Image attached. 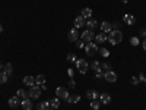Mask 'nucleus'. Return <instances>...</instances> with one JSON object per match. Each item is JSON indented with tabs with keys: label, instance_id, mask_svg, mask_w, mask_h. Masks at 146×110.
I'll list each match as a JSON object with an SVG mask.
<instances>
[{
	"label": "nucleus",
	"instance_id": "obj_1",
	"mask_svg": "<svg viewBox=\"0 0 146 110\" xmlns=\"http://www.w3.org/2000/svg\"><path fill=\"white\" fill-rule=\"evenodd\" d=\"M108 41H110V44H113V46L120 44L121 41H123V32H121L120 30H113L111 32H110V35H108Z\"/></svg>",
	"mask_w": 146,
	"mask_h": 110
},
{
	"label": "nucleus",
	"instance_id": "obj_2",
	"mask_svg": "<svg viewBox=\"0 0 146 110\" xmlns=\"http://www.w3.org/2000/svg\"><path fill=\"white\" fill-rule=\"evenodd\" d=\"M76 68L80 73H86L88 69H89V65L85 59H79V60H76Z\"/></svg>",
	"mask_w": 146,
	"mask_h": 110
},
{
	"label": "nucleus",
	"instance_id": "obj_3",
	"mask_svg": "<svg viewBox=\"0 0 146 110\" xmlns=\"http://www.w3.org/2000/svg\"><path fill=\"white\" fill-rule=\"evenodd\" d=\"M85 52H86L88 56H95L96 53H98V47H96L95 43H88L86 46H85Z\"/></svg>",
	"mask_w": 146,
	"mask_h": 110
},
{
	"label": "nucleus",
	"instance_id": "obj_4",
	"mask_svg": "<svg viewBox=\"0 0 146 110\" xmlns=\"http://www.w3.org/2000/svg\"><path fill=\"white\" fill-rule=\"evenodd\" d=\"M28 93H29V99L38 100L40 95H41V88L38 87V85H34V87H31V90H29Z\"/></svg>",
	"mask_w": 146,
	"mask_h": 110
},
{
	"label": "nucleus",
	"instance_id": "obj_5",
	"mask_svg": "<svg viewBox=\"0 0 146 110\" xmlns=\"http://www.w3.org/2000/svg\"><path fill=\"white\" fill-rule=\"evenodd\" d=\"M56 95L58 97V99H62V100H67V97H69V91H67V88L57 87V90H56Z\"/></svg>",
	"mask_w": 146,
	"mask_h": 110
},
{
	"label": "nucleus",
	"instance_id": "obj_6",
	"mask_svg": "<svg viewBox=\"0 0 146 110\" xmlns=\"http://www.w3.org/2000/svg\"><path fill=\"white\" fill-rule=\"evenodd\" d=\"M80 37H82V40H83V41L91 43V41L94 40V37H95V35H94V31H92V30H86L85 32H82Z\"/></svg>",
	"mask_w": 146,
	"mask_h": 110
},
{
	"label": "nucleus",
	"instance_id": "obj_7",
	"mask_svg": "<svg viewBox=\"0 0 146 110\" xmlns=\"http://www.w3.org/2000/svg\"><path fill=\"white\" fill-rule=\"evenodd\" d=\"M67 38H69V41L75 43V41L79 38V32H78V30H76V28H72V30L67 32Z\"/></svg>",
	"mask_w": 146,
	"mask_h": 110
},
{
	"label": "nucleus",
	"instance_id": "obj_8",
	"mask_svg": "<svg viewBox=\"0 0 146 110\" xmlns=\"http://www.w3.org/2000/svg\"><path fill=\"white\" fill-rule=\"evenodd\" d=\"M104 78H105L108 82H115V81H117V73L113 72V70H107V72L104 73Z\"/></svg>",
	"mask_w": 146,
	"mask_h": 110
},
{
	"label": "nucleus",
	"instance_id": "obj_9",
	"mask_svg": "<svg viewBox=\"0 0 146 110\" xmlns=\"http://www.w3.org/2000/svg\"><path fill=\"white\" fill-rule=\"evenodd\" d=\"M85 23H86V19L80 15V16H78V18L75 19V28H76V30H78V28H82V27H85Z\"/></svg>",
	"mask_w": 146,
	"mask_h": 110
},
{
	"label": "nucleus",
	"instance_id": "obj_10",
	"mask_svg": "<svg viewBox=\"0 0 146 110\" xmlns=\"http://www.w3.org/2000/svg\"><path fill=\"white\" fill-rule=\"evenodd\" d=\"M101 30H102V32H111L113 31V25L108 21H104L101 23Z\"/></svg>",
	"mask_w": 146,
	"mask_h": 110
},
{
	"label": "nucleus",
	"instance_id": "obj_11",
	"mask_svg": "<svg viewBox=\"0 0 146 110\" xmlns=\"http://www.w3.org/2000/svg\"><path fill=\"white\" fill-rule=\"evenodd\" d=\"M19 104H21V100H19V97H18V95H16V97H12V99H9V106H10L12 109H16Z\"/></svg>",
	"mask_w": 146,
	"mask_h": 110
},
{
	"label": "nucleus",
	"instance_id": "obj_12",
	"mask_svg": "<svg viewBox=\"0 0 146 110\" xmlns=\"http://www.w3.org/2000/svg\"><path fill=\"white\" fill-rule=\"evenodd\" d=\"M21 106L23 107V110H32V101L29 99H23L21 101Z\"/></svg>",
	"mask_w": 146,
	"mask_h": 110
},
{
	"label": "nucleus",
	"instance_id": "obj_13",
	"mask_svg": "<svg viewBox=\"0 0 146 110\" xmlns=\"http://www.w3.org/2000/svg\"><path fill=\"white\" fill-rule=\"evenodd\" d=\"M78 101H80V95L79 94H69V97H67V103H78Z\"/></svg>",
	"mask_w": 146,
	"mask_h": 110
},
{
	"label": "nucleus",
	"instance_id": "obj_14",
	"mask_svg": "<svg viewBox=\"0 0 146 110\" xmlns=\"http://www.w3.org/2000/svg\"><path fill=\"white\" fill-rule=\"evenodd\" d=\"M123 21L127 23V25H135V23H136V18L133 16V15H124Z\"/></svg>",
	"mask_w": 146,
	"mask_h": 110
},
{
	"label": "nucleus",
	"instance_id": "obj_15",
	"mask_svg": "<svg viewBox=\"0 0 146 110\" xmlns=\"http://www.w3.org/2000/svg\"><path fill=\"white\" fill-rule=\"evenodd\" d=\"M35 85H38L40 88L42 87V85H45V76L42 75V73H40V75L35 78Z\"/></svg>",
	"mask_w": 146,
	"mask_h": 110
},
{
	"label": "nucleus",
	"instance_id": "obj_16",
	"mask_svg": "<svg viewBox=\"0 0 146 110\" xmlns=\"http://www.w3.org/2000/svg\"><path fill=\"white\" fill-rule=\"evenodd\" d=\"M108 40V35L105 34V32H100L98 35H96V43L98 44H102V43H105Z\"/></svg>",
	"mask_w": 146,
	"mask_h": 110
},
{
	"label": "nucleus",
	"instance_id": "obj_17",
	"mask_svg": "<svg viewBox=\"0 0 146 110\" xmlns=\"http://www.w3.org/2000/svg\"><path fill=\"white\" fill-rule=\"evenodd\" d=\"M86 97L92 101V100H98V99H100V94L96 93V91H94V90H89V91L86 93Z\"/></svg>",
	"mask_w": 146,
	"mask_h": 110
},
{
	"label": "nucleus",
	"instance_id": "obj_18",
	"mask_svg": "<svg viewBox=\"0 0 146 110\" xmlns=\"http://www.w3.org/2000/svg\"><path fill=\"white\" fill-rule=\"evenodd\" d=\"M100 100H101L102 104H108V103H111V95L107 94V93H104V94L100 95Z\"/></svg>",
	"mask_w": 146,
	"mask_h": 110
},
{
	"label": "nucleus",
	"instance_id": "obj_19",
	"mask_svg": "<svg viewBox=\"0 0 146 110\" xmlns=\"http://www.w3.org/2000/svg\"><path fill=\"white\" fill-rule=\"evenodd\" d=\"M86 27H88V30H95L96 27H98V22H96V19L89 18V19L86 21Z\"/></svg>",
	"mask_w": 146,
	"mask_h": 110
},
{
	"label": "nucleus",
	"instance_id": "obj_20",
	"mask_svg": "<svg viewBox=\"0 0 146 110\" xmlns=\"http://www.w3.org/2000/svg\"><path fill=\"white\" fill-rule=\"evenodd\" d=\"M23 84H25V85H28V87H34V85H35V78L34 76H25V78H23Z\"/></svg>",
	"mask_w": 146,
	"mask_h": 110
},
{
	"label": "nucleus",
	"instance_id": "obj_21",
	"mask_svg": "<svg viewBox=\"0 0 146 110\" xmlns=\"http://www.w3.org/2000/svg\"><path fill=\"white\" fill-rule=\"evenodd\" d=\"M7 76H10L12 73H13V68H12V63H6L5 66H3V69H2Z\"/></svg>",
	"mask_w": 146,
	"mask_h": 110
},
{
	"label": "nucleus",
	"instance_id": "obj_22",
	"mask_svg": "<svg viewBox=\"0 0 146 110\" xmlns=\"http://www.w3.org/2000/svg\"><path fill=\"white\" fill-rule=\"evenodd\" d=\"M38 110H54V109L50 106V103H48V101H42V103L38 104Z\"/></svg>",
	"mask_w": 146,
	"mask_h": 110
},
{
	"label": "nucleus",
	"instance_id": "obj_23",
	"mask_svg": "<svg viewBox=\"0 0 146 110\" xmlns=\"http://www.w3.org/2000/svg\"><path fill=\"white\" fill-rule=\"evenodd\" d=\"M82 16H83L85 19H89V18L92 16V9H89V7H85V9L82 10Z\"/></svg>",
	"mask_w": 146,
	"mask_h": 110
},
{
	"label": "nucleus",
	"instance_id": "obj_24",
	"mask_svg": "<svg viewBox=\"0 0 146 110\" xmlns=\"http://www.w3.org/2000/svg\"><path fill=\"white\" fill-rule=\"evenodd\" d=\"M48 103H50V106H51V107L56 110V109L60 106V99H58V97H56V99H51V100L48 101Z\"/></svg>",
	"mask_w": 146,
	"mask_h": 110
},
{
	"label": "nucleus",
	"instance_id": "obj_25",
	"mask_svg": "<svg viewBox=\"0 0 146 110\" xmlns=\"http://www.w3.org/2000/svg\"><path fill=\"white\" fill-rule=\"evenodd\" d=\"M16 95L19 97V99H28V97H29V93H27L25 90H18V93H16Z\"/></svg>",
	"mask_w": 146,
	"mask_h": 110
},
{
	"label": "nucleus",
	"instance_id": "obj_26",
	"mask_svg": "<svg viewBox=\"0 0 146 110\" xmlns=\"http://www.w3.org/2000/svg\"><path fill=\"white\" fill-rule=\"evenodd\" d=\"M7 75H6V73L3 72V70H0V84H6L7 82Z\"/></svg>",
	"mask_w": 146,
	"mask_h": 110
},
{
	"label": "nucleus",
	"instance_id": "obj_27",
	"mask_svg": "<svg viewBox=\"0 0 146 110\" xmlns=\"http://www.w3.org/2000/svg\"><path fill=\"white\" fill-rule=\"evenodd\" d=\"M98 53L102 56V57H108L110 56V52L107 50V48H104V47H101V48H98Z\"/></svg>",
	"mask_w": 146,
	"mask_h": 110
},
{
	"label": "nucleus",
	"instance_id": "obj_28",
	"mask_svg": "<svg viewBox=\"0 0 146 110\" xmlns=\"http://www.w3.org/2000/svg\"><path fill=\"white\" fill-rule=\"evenodd\" d=\"M91 68H92L94 70H98V69H101V63L98 62V60H94V62L91 63Z\"/></svg>",
	"mask_w": 146,
	"mask_h": 110
},
{
	"label": "nucleus",
	"instance_id": "obj_29",
	"mask_svg": "<svg viewBox=\"0 0 146 110\" xmlns=\"http://www.w3.org/2000/svg\"><path fill=\"white\" fill-rule=\"evenodd\" d=\"M100 106H101V101H98V100H92L91 107H92L94 110H98V109H100Z\"/></svg>",
	"mask_w": 146,
	"mask_h": 110
},
{
	"label": "nucleus",
	"instance_id": "obj_30",
	"mask_svg": "<svg viewBox=\"0 0 146 110\" xmlns=\"http://www.w3.org/2000/svg\"><path fill=\"white\" fill-rule=\"evenodd\" d=\"M67 60H69V62H76V54L69 53V54H67Z\"/></svg>",
	"mask_w": 146,
	"mask_h": 110
},
{
	"label": "nucleus",
	"instance_id": "obj_31",
	"mask_svg": "<svg viewBox=\"0 0 146 110\" xmlns=\"http://www.w3.org/2000/svg\"><path fill=\"white\" fill-rule=\"evenodd\" d=\"M75 43H76V47H78V48H83V47H85V41H83V40H76Z\"/></svg>",
	"mask_w": 146,
	"mask_h": 110
},
{
	"label": "nucleus",
	"instance_id": "obj_32",
	"mask_svg": "<svg viewBox=\"0 0 146 110\" xmlns=\"http://www.w3.org/2000/svg\"><path fill=\"white\" fill-rule=\"evenodd\" d=\"M101 69H104L105 72L107 70H111V65H110V63H102L101 65Z\"/></svg>",
	"mask_w": 146,
	"mask_h": 110
},
{
	"label": "nucleus",
	"instance_id": "obj_33",
	"mask_svg": "<svg viewBox=\"0 0 146 110\" xmlns=\"http://www.w3.org/2000/svg\"><path fill=\"white\" fill-rule=\"evenodd\" d=\"M104 76V73H102V69H98V70H95V78H102Z\"/></svg>",
	"mask_w": 146,
	"mask_h": 110
},
{
	"label": "nucleus",
	"instance_id": "obj_34",
	"mask_svg": "<svg viewBox=\"0 0 146 110\" xmlns=\"http://www.w3.org/2000/svg\"><path fill=\"white\" fill-rule=\"evenodd\" d=\"M130 43L133 46H139V38H137V37H133V38H130Z\"/></svg>",
	"mask_w": 146,
	"mask_h": 110
},
{
	"label": "nucleus",
	"instance_id": "obj_35",
	"mask_svg": "<svg viewBox=\"0 0 146 110\" xmlns=\"http://www.w3.org/2000/svg\"><path fill=\"white\" fill-rule=\"evenodd\" d=\"M140 81H139V78H136V76H131V84L133 85H137Z\"/></svg>",
	"mask_w": 146,
	"mask_h": 110
},
{
	"label": "nucleus",
	"instance_id": "obj_36",
	"mask_svg": "<svg viewBox=\"0 0 146 110\" xmlns=\"http://www.w3.org/2000/svg\"><path fill=\"white\" fill-rule=\"evenodd\" d=\"M69 87H70V88H75V87H76V82L73 81V78H72V79L69 81Z\"/></svg>",
	"mask_w": 146,
	"mask_h": 110
},
{
	"label": "nucleus",
	"instance_id": "obj_37",
	"mask_svg": "<svg viewBox=\"0 0 146 110\" xmlns=\"http://www.w3.org/2000/svg\"><path fill=\"white\" fill-rule=\"evenodd\" d=\"M140 37H146V30H140Z\"/></svg>",
	"mask_w": 146,
	"mask_h": 110
},
{
	"label": "nucleus",
	"instance_id": "obj_38",
	"mask_svg": "<svg viewBox=\"0 0 146 110\" xmlns=\"http://www.w3.org/2000/svg\"><path fill=\"white\" fill-rule=\"evenodd\" d=\"M67 73H69V76H70V78H73V69H69Z\"/></svg>",
	"mask_w": 146,
	"mask_h": 110
},
{
	"label": "nucleus",
	"instance_id": "obj_39",
	"mask_svg": "<svg viewBox=\"0 0 146 110\" xmlns=\"http://www.w3.org/2000/svg\"><path fill=\"white\" fill-rule=\"evenodd\" d=\"M139 81H142V82L145 81V75H143V73H140V76H139Z\"/></svg>",
	"mask_w": 146,
	"mask_h": 110
},
{
	"label": "nucleus",
	"instance_id": "obj_40",
	"mask_svg": "<svg viewBox=\"0 0 146 110\" xmlns=\"http://www.w3.org/2000/svg\"><path fill=\"white\" fill-rule=\"evenodd\" d=\"M142 46H143V50H145V52H146V38H145V40H143V44H142Z\"/></svg>",
	"mask_w": 146,
	"mask_h": 110
},
{
	"label": "nucleus",
	"instance_id": "obj_41",
	"mask_svg": "<svg viewBox=\"0 0 146 110\" xmlns=\"http://www.w3.org/2000/svg\"><path fill=\"white\" fill-rule=\"evenodd\" d=\"M2 68H3V65H2V62H0V70H2Z\"/></svg>",
	"mask_w": 146,
	"mask_h": 110
},
{
	"label": "nucleus",
	"instance_id": "obj_42",
	"mask_svg": "<svg viewBox=\"0 0 146 110\" xmlns=\"http://www.w3.org/2000/svg\"><path fill=\"white\" fill-rule=\"evenodd\" d=\"M2 31H3V27H2V25H0V32H2Z\"/></svg>",
	"mask_w": 146,
	"mask_h": 110
},
{
	"label": "nucleus",
	"instance_id": "obj_43",
	"mask_svg": "<svg viewBox=\"0 0 146 110\" xmlns=\"http://www.w3.org/2000/svg\"><path fill=\"white\" fill-rule=\"evenodd\" d=\"M123 3H127V0H123Z\"/></svg>",
	"mask_w": 146,
	"mask_h": 110
},
{
	"label": "nucleus",
	"instance_id": "obj_44",
	"mask_svg": "<svg viewBox=\"0 0 146 110\" xmlns=\"http://www.w3.org/2000/svg\"><path fill=\"white\" fill-rule=\"evenodd\" d=\"M145 82H146V78H145Z\"/></svg>",
	"mask_w": 146,
	"mask_h": 110
},
{
	"label": "nucleus",
	"instance_id": "obj_45",
	"mask_svg": "<svg viewBox=\"0 0 146 110\" xmlns=\"http://www.w3.org/2000/svg\"><path fill=\"white\" fill-rule=\"evenodd\" d=\"M13 110H15V109H13Z\"/></svg>",
	"mask_w": 146,
	"mask_h": 110
}]
</instances>
